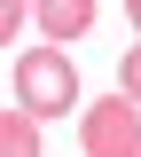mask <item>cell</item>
<instances>
[{
  "label": "cell",
  "instance_id": "1",
  "mask_svg": "<svg viewBox=\"0 0 141 157\" xmlns=\"http://www.w3.org/2000/svg\"><path fill=\"white\" fill-rule=\"evenodd\" d=\"M71 102H79L71 55H63V47H24V55H16V110L47 126V118H63Z\"/></svg>",
  "mask_w": 141,
  "mask_h": 157
},
{
  "label": "cell",
  "instance_id": "5",
  "mask_svg": "<svg viewBox=\"0 0 141 157\" xmlns=\"http://www.w3.org/2000/svg\"><path fill=\"white\" fill-rule=\"evenodd\" d=\"M24 24H32V0H0V47H8V39H16Z\"/></svg>",
  "mask_w": 141,
  "mask_h": 157
},
{
  "label": "cell",
  "instance_id": "6",
  "mask_svg": "<svg viewBox=\"0 0 141 157\" xmlns=\"http://www.w3.org/2000/svg\"><path fill=\"white\" fill-rule=\"evenodd\" d=\"M118 86H125V94L141 102V39H133V47H125V63H118Z\"/></svg>",
  "mask_w": 141,
  "mask_h": 157
},
{
  "label": "cell",
  "instance_id": "4",
  "mask_svg": "<svg viewBox=\"0 0 141 157\" xmlns=\"http://www.w3.org/2000/svg\"><path fill=\"white\" fill-rule=\"evenodd\" d=\"M0 157H39V118L0 110Z\"/></svg>",
  "mask_w": 141,
  "mask_h": 157
},
{
  "label": "cell",
  "instance_id": "2",
  "mask_svg": "<svg viewBox=\"0 0 141 157\" xmlns=\"http://www.w3.org/2000/svg\"><path fill=\"white\" fill-rule=\"evenodd\" d=\"M79 141H86V157H141V102L133 94H102L79 118Z\"/></svg>",
  "mask_w": 141,
  "mask_h": 157
},
{
  "label": "cell",
  "instance_id": "3",
  "mask_svg": "<svg viewBox=\"0 0 141 157\" xmlns=\"http://www.w3.org/2000/svg\"><path fill=\"white\" fill-rule=\"evenodd\" d=\"M32 24L47 32V47H63V39L94 32V0H32Z\"/></svg>",
  "mask_w": 141,
  "mask_h": 157
},
{
  "label": "cell",
  "instance_id": "7",
  "mask_svg": "<svg viewBox=\"0 0 141 157\" xmlns=\"http://www.w3.org/2000/svg\"><path fill=\"white\" fill-rule=\"evenodd\" d=\"M125 16H133V32H141V0H125Z\"/></svg>",
  "mask_w": 141,
  "mask_h": 157
}]
</instances>
